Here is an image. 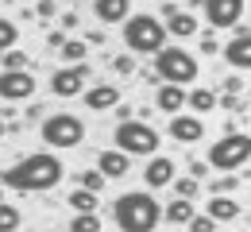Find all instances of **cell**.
Instances as JSON below:
<instances>
[{
    "instance_id": "7c38bea8",
    "label": "cell",
    "mask_w": 251,
    "mask_h": 232,
    "mask_svg": "<svg viewBox=\"0 0 251 232\" xmlns=\"http://www.w3.org/2000/svg\"><path fill=\"white\" fill-rule=\"evenodd\" d=\"M166 132H170V139H178L182 147H193V143L205 139V120L193 116V112H178V116H170Z\"/></svg>"
},
{
    "instance_id": "74e56055",
    "label": "cell",
    "mask_w": 251,
    "mask_h": 232,
    "mask_svg": "<svg viewBox=\"0 0 251 232\" xmlns=\"http://www.w3.org/2000/svg\"><path fill=\"white\" fill-rule=\"evenodd\" d=\"M66 39H70V35H62V31H50V47H54V51H62V43Z\"/></svg>"
},
{
    "instance_id": "836d02e7",
    "label": "cell",
    "mask_w": 251,
    "mask_h": 232,
    "mask_svg": "<svg viewBox=\"0 0 251 232\" xmlns=\"http://www.w3.org/2000/svg\"><path fill=\"white\" fill-rule=\"evenodd\" d=\"M186 229H189V232H217V221H213V217H205V213H201V217H193V221H189Z\"/></svg>"
},
{
    "instance_id": "83f0119b",
    "label": "cell",
    "mask_w": 251,
    "mask_h": 232,
    "mask_svg": "<svg viewBox=\"0 0 251 232\" xmlns=\"http://www.w3.org/2000/svg\"><path fill=\"white\" fill-rule=\"evenodd\" d=\"M236 186H240V182H236L232 174H220L217 182H209V194H213V198H232V194H236Z\"/></svg>"
},
{
    "instance_id": "4fadbf2b",
    "label": "cell",
    "mask_w": 251,
    "mask_h": 232,
    "mask_svg": "<svg viewBox=\"0 0 251 232\" xmlns=\"http://www.w3.org/2000/svg\"><path fill=\"white\" fill-rule=\"evenodd\" d=\"M35 93L31 70H0V101H27Z\"/></svg>"
},
{
    "instance_id": "8d00e7d4",
    "label": "cell",
    "mask_w": 251,
    "mask_h": 232,
    "mask_svg": "<svg viewBox=\"0 0 251 232\" xmlns=\"http://www.w3.org/2000/svg\"><path fill=\"white\" fill-rule=\"evenodd\" d=\"M240 89H244L240 77H224V81H220V93H240Z\"/></svg>"
},
{
    "instance_id": "44dd1931",
    "label": "cell",
    "mask_w": 251,
    "mask_h": 232,
    "mask_svg": "<svg viewBox=\"0 0 251 232\" xmlns=\"http://www.w3.org/2000/svg\"><path fill=\"white\" fill-rule=\"evenodd\" d=\"M186 108L193 112V116H205V112L217 108V93H213V89H189L186 93Z\"/></svg>"
},
{
    "instance_id": "f546056e",
    "label": "cell",
    "mask_w": 251,
    "mask_h": 232,
    "mask_svg": "<svg viewBox=\"0 0 251 232\" xmlns=\"http://www.w3.org/2000/svg\"><path fill=\"white\" fill-rule=\"evenodd\" d=\"M77 182H81V190H93V194H100L108 178H104L100 170H81V178H77Z\"/></svg>"
},
{
    "instance_id": "4316f807",
    "label": "cell",
    "mask_w": 251,
    "mask_h": 232,
    "mask_svg": "<svg viewBox=\"0 0 251 232\" xmlns=\"http://www.w3.org/2000/svg\"><path fill=\"white\" fill-rule=\"evenodd\" d=\"M16 39H20V27H16L8 16H0V54H4V51H12V47H16Z\"/></svg>"
},
{
    "instance_id": "7402d4cb",
    "label": "cell",
    "mask_w": 251,
    "mask_h": 232,
    "mask_svg": "<svg viewBox=\"0 0 251 232\" xmlns=\"http://www.w3.org/2000/svg\"><path fill=\"white\" fill-rule=\"evenodd\" d=\"M58 54H62V66H77V62H85V54H89V43H85V39H66Z\"/></svg>"
},
{
    "instance_id": "6da1fadb",
    "label": "cell",
    "mask_w": 251,
    "mask_h": 232,
    "mask_svg": "<svg viewBox=\"0 0 251 232\" xmlns=\"http://www.w3.org/2000/svg\"><path fill=\"white\" fill-rule=\"evenodd\" d=\"M66 166L54 151H35V155H24L20 163H12L8 170H0V186L20 190V194H43V190H54Z\"/></svg>"
},
{
    "instance_id": "5bb4252c",
    "label": "cell",
    "mask_w": 251,
    "mask_h": 232,
    "mask_svg": "<svg viewBox=\"0 0 251 232\" xmlns=\"http://www.w3.org/2000/svg\"><path fill=\"white\" fill-rule=\"evenodd\" d=\"M174 178H178L174 159H166V155H151V159H147V166H143V186H147L151 194H155V190H166Z\"/></svg>"
},
{
    "instance_id": "4dcf8cb0",
    "label": "cell",
    "mask_w": 251,
    "mask_h": 232,
    "mask_svg": "<svg viewBox=\"0 0 251 232\" xmlns=\"http://www.w3.org/2000/svg\"><path fill=\"white\" fill-rule=\"evenodd\" d=\"M217 108H228V112H244V97H240V93H220V97H217Z\"/></svg>"
},
{
    "instance_id": "1f68e13d",
    "label": "cell",
    "mask_w": 251,
    "mask_h": 232,
    "mask_svg": "<svg viewBox=\"0 0 251 232\" xmlns=\"http://www.w3.org/2000/svg\"><path fill=\"white\" fill-rule=\"evenodd\" d=\"M112 70H116L120 77L135 74V54H116V58H112Z\"/></svg>"
},
{
    "instance_id": "603a6c76",
    "label": "cell",
    "mask_w": 251,
    "mask_h": 232,
    "mask_svg": "<svg viewBox=\"0 0 251 232\" xmlns=\"http://www.w3.org/2000/svg\"><path fill=\"white\" fill-rule=\"evenodd\" d=\"M66 205H70L74 213H97V194H93V190H81V186H77V190L66 198Z\"/></svg>"
},
{
    "instance_id": "f35d334b",
    "label": "cell",
    "mask_w": 251,
    "mask_h": 232,
    "mask_svg": "<svg viewBox=\"0 0 251 232\" xmlns=\"http://www.w3.org/2000/svg\"><path fill=\"white\" fill-rule=\"evenodd\" d=\"M186 4H189V8H201V4H205V0H186Z\"/></svg>"
},
{
    "instance_id": "d590c367",
    "label": "cell",
    "mask_w": 251,
    "mask_h": 232,
    "mask_svg": "<svg viewBox=\"0 0 251 232\" xmlns=\"http://www.w3.org/2000/svg\"><path fill=\"white\" fill-rule=\"evenodd\" d=\"M58 8H54V0H39V8H35V16H43V20H50Z\"/></svg>"
},
{
    "instance_id": "2e32d148",
    "label": "cell",
    "mask_w": 251,
    "mask_h": 232,
    "mask_svg": "<svg viewBox=\"0 0 251 232\" xmlns=\"http://www.w3.org/2000/svg\"><path fill=\"white\" fill-rule=\"evenodd\" d=\"M93 16L100 24H124L127 16H131V0H93Z\"/></svg>"
},
{
    "instance_id": "e575fe53",
    "label": "cell",
    "mask_w": 251,
    "mask_h": 232,
    "mask_svg": "<svg viewBox=\"0 0 251 232\" xmlns=\"http://www.w3.org/2000/svg\"><path fill=\"white\" fill-rule=\"evenodd\" d=\"M217 51H220V43H217V31L209 27V31L201 35V54H217Z\"/></svg>"
},
{
    "instance_id": "7a4b0ae2",
    "label": "cell",
    "mask_w": 251,
    "mask_h": 232,
    "mask_svg": "<svg viewBox=\"0 0 251 232\" xmlns=\"http://www.w3.org/2000/svg\"><path fill=\"white\" fill-rule=\"evenodd\" d=\"M112 221L116 232H155V225L162 221V205L151 190H127L112 201Z\"/></svg>"
},
{
    "instance_id": "cb8c5ba5",
    "label": "cell",
    "mask_w": 251,
    "mask_h": 232,
    "mask_svg": "<svg viewBox=\"0 0 251 232\" xmlns=\"http://www.w3.org/2000/svg\"><path fill=\"white\" fill-rule=\"evenodd\" d=\"M66 232H104L97 213H74V221L66 225Z\"/></svg>"
},
{
    "instance_id": "ab89813d",
    "label": "cell",
    "mask_w": 251,
    "mask_h": 232,
    "mask_svg": "<svg viewBox=\"0 0 251 232\" xmlns=\"http://www.w3.org/2000/svg\"><path fill=\"white\" fill-rule=\"evenodd\" d=\"M4 135H8V124H4V120H0V139H4Z\"/></svg>"
},
{
    "instance_id": "60d3db41",
    "label": "cell",
    "mask_w": 251,
    "mask_h": 232,
    "mask_svg": "<svg viewBox=\"0 0 251 232\" xmlns=\"http://www.w3.org/2000/svg\"><path fill=\"white\" fill-rule=\"evenodd\" d=\"M248 229H251V209H248Z\"/></svg>"
},
{
    "instance_id": "3957f363",
    "label": "cell",
    "mask_w": 251,
    "mask_h": 232,
    "mask_svg": "<svg viewBox=\"0 0 251 232\" xmlns=\"http://www.w3.org/2000/svg\"><path fill=\"white\" fill-rule=\"evenodd\" d=\"M155 74H158L162 85H182V89H186V85H193V81L201 77V62L189 54L186 47H170V43H166L155 54Z\"/></svg>"
},
{
    "instance_id": "9a60e30c",
    "label": "cell",
    "mask_w": 251,
    "mask_h": 232,
    "mask_svg": "<svg viewBox=\"0 0 251 232\" xmlns=\"http://www.w3.org/2000/svg\"><path fill=\"white\" fill-rule=\"evenodd\" d=\"M81 97H85V108H93V112H112V108H120V89L108 85V81L89 85Z\"/></svg>"
},
{
    "instance_id": "52a82bcc",
    "label": "cell",
    "mask_w": 251,
    "mask_h": 232,
    "mask_svg": "<svg viewBox=\"0 0 251 232\" xmlns=\"http://www.w3.org/2000/svg\"><path fill=\"white\" fill-rule=\"evenodd\" d=\"M205 163L213 166V170H240V166L251 163V135L248 132H228L213 139V147H209V159Z\"/></svg>"
},
{
    "instance_id": "277c9868",
    "label": "cell",
    "mask_w": 251,
    "mask_h": 232,
    "mask_svg": "<svg viewBox=\"0 0 251 232\" xmlns=\"http://www.w3.org/2000/svg\"><path fill=\"white\" fill-rule=\"evenodd\" d=\"M170 43L158 16H127L124 20V47L127 54H158Z\"/></svg>"
},
{
    "instance_id": "f1b7e54d",
    "label": "cell",
    "mask_w": 251,
    "mask_h": 232,
    "mask_svg": "<svg viewBox=\"0 0 251 232\" xmlns=\"http://www.w3.org/2000/svg\"><path fill=\"white\" fill-rule=\"evenodd\" d=\"M0 70H27V51H4L0 54Z\"/></svg>"
},
{
    "instance_id": "8fae6325",
    "label": "cell",
    "mask_w": 251,
    "mask_h": 232,
    "mask_svg": "<svg viewBox=\"0 0 251 232\" xmlns=\"http://www.w3.org/2000/svg\"><path fill=\"white\" fill-rule=\"evenodd\" d=\"M162 27H166L170 39H193V35L201 31L197 16H193V12H182L178 4H162Z\"/></svg>"
},
{
    "instance_id": "b9f144b4",
    "label": "cell",
    "mask_w": 251,
    "mask_h": 232,
    "mask_svg": "<svg viewBox=\"0 0 251 232\" xmlns=\"http://www.w3.org/2000/svg\"><path fill=\"white\" fill-rule=\"evenodd\" d=\"M248 31H251V16H248Z\"/></svg>"
},
{
    "instance_id": "8992f818",
    "label": "cell",
    "mask_w": 251,
    "mask_h": 232,
    "mask_svg": "<svg viewBox=\"0 0 251 232\" xmlns=\"http://www.w3.org/2000/svg\"><path fill=\"white\" fill-rule=\"evenodd\" d=\"M39 135H43V143L50 151H74L85 139V120L74 116V112H54V116H47L39 124Z\"/></svg>"
},
{
    "instance_id": "ba28073f",
    "label": "cell",
    "mask_w": 251,
    "mask_h": 232,
    "mask_svg": "<svg viewBox=\"0 0 251 232\" xmlns=\"http://www.w3.org/2000/svg\"><path fill=\"white\" fill-rule=\"evenodd\" d=\"M201 16H205V24L213 31H232L244 20V0H205L201 4Z\"/></svg>"
},
{
    "instance_id": "ffe728a7",
    "label": "cell",
    "mask_w": 251,
    "mask_h": 232,
    "mask_svg": "<svg viewBox=\"0 0 251 232\" xmlns=\"http://www.w3.org/2000/svg\"><path fill=\"white\" fill-rule=\"evenodd\" d=\"M193 217H197V209H193V201H186V198H174L162 209V221H170V225H189Z\"/></svg>"
},
{
    "instance_id": "ac0fdd59",
    "label": "cell",
    "mask_w": 251,
    "mask_h": 232,
    "mask_svg": "<svg viewBox=\"0 0 251 232\" xmlns=\"http://www.w3.org/2000/svg\"><path fill=\"white\" fill-rule=\"evenodd\" d=\"M97 170L104 174V178H124L127 170H131V155H124V151H100L97 155Z\"/></svg>"
},
{
    "instance_id": "e0dca14e",
    "label": "cell",
    "mask_w": 251,
    "mask_h": 232,
    "mask_svg": "<svg viewBox=\"0 0 251 232\" xmlns=\"http://www.w3.org/2000/svg\"><path fill=\"white\" fill-rule=\"evenodd\" d=\"M155 108H158V112H166V116H178V112H186V89H182V85H158Z\"/></svg>"
},
{
    "instance_id": "484cf974",
    "label": "cell",
    "mask_w": 251,
    "mask_h": 232,
    "mask_svg": "<svg viewBox=\"0 0 251 232\" xmlns=\"http://www.w3.org/2000/svg\"><path fill=\"white\" fill-rule=\"evenodd\" d=\"M20 229V209L12 201H0V232H16Z\"/></svg>"
},
{
    "instance_id": "d6a6232c",
    "label": "cell",
    "mask_w": 251,
    "mask_h": 232,
    "mask_svg": "<svg viewBox=\"0 0 251 232\" xmlns=\"http://www.w3.org/2000/svg\"><path fill=\"white\" fill-rule=\"evenodd\" d=\"M186 174H189V178H197V182H205V178L213 174V166L205 163V159H193V163L186 166Z\"/></svg>"
},
{
    "instance_id": "30bf717a",
    "label": "cell",
    "mask_w": 251,
    "mask_h": 232,
    "mask_svg": "<svg viewBox=\"0 0 251 232\" xmlns=\"http://www.w3.org/2000/svg\"><path fill=\"white\" fill-rule=\"evenodd\" d=\"M220 54H224V62L232 70H251V31L244 24L232 27V39L220 47Z\"/></svg>"
},
{
    "instance_id": "d6986e66",
    "label": "cell",
    "mask_w": 251,
    "mask_h": 232,
    "mask_svg": "<svg viewBox=\"0 0 251 232\" xmlns=\"http://www.w3.org/2000/svg\"><path fill=\"white\" fill-rule=\"evenodd\" d=\"M244 209H240V201L236 198H213L209 205H205V217H213L217 225H228V221H236Z\"/></svg>"
},
{
    "instance_id": "d4e9b609",
    "label": "cell",
    "mask_w": 251,
    "mask_h": 232,
    "mask_svg": "<svg viewBox=\"0 0 251 232\" xmlns=\"http://www.w3.org/2000/svg\"><path fill=\"white\" fill-rule=\"evenodd\" d=\"M170 190H174L178 198L193 201V198H197V194H201V182H197V178H189V174H178V178L170 182Z\"/></svg>"
},
{
    "instance_id": "5b68a950",
    "label": "cell",
    "mask_w": 251,
    "mask_h": 232,
    "mask_svg": "<svg viewBox=\"0 0 251 232\" xmlns=\"http://www.w3.org/2000/svg\"><path fill=\"white\" fill-rule=\"evenodd\" d=\"M112 139H116V151H124V155H143V159H151V155H158V143H162V135H158V128H151L147 120H120L116 124V132H112Z\"/></svg>"
},
{
    "instance_id": "9c48e42d",
    "label": "cell",
    "mask_w": 251,
    "mask_h": 232,
    "mask_svg": "<svg viewBox=\"0 0 251 232\" xmlns=\"http://www.w3.org/2000/svg\"><path fill=\"white\" fill-rule=\"evenodd\" d=\"M89 77H93V70L85 66V62H77V66H62L54 77H50V93H54V97H62V101L81 97Z\"/></svg>"
}]
</instances>
